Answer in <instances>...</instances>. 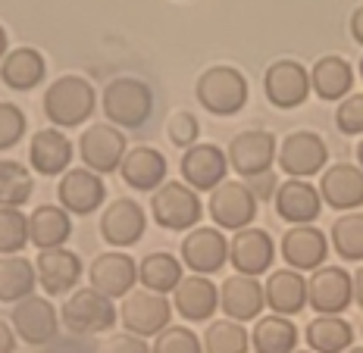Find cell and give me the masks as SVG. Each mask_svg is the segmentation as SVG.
I'll return each mask as SVG.
<instances>
[{
  "label": "cell",
  "instance_id": "6da1fadb",
  "mask_svg": "<svg viewBox=\"0 0 363 353\" xmlns=\"http://www.w3.org/2000/svg\"><path fill=\"white\" fill-rule=\"evenodd\" d=\"M101 110L110 125L138 132L154 116V91H150L147 81L135 79V75H116L113 81L104 85Z\"/></svg>",
  "mask_w": 363,
  "mask_h": 353
},
{
  "label": "cell",
  "instance_id": "7a4b0ae2",
  "mask_svg": "<svg viewBox=\"0 0 363 353\" xmlns=\"http://www.w3.org/2000/svg\"><path fill=\"white\" fill-rule=\"evenodd\" d=\"M97 107V94L88 79L82 75H60L54 85L44 91V116L57 129H75L88 122Z\"/></svg>",
  "mask_w": 363,
  "mask_h": 353
},
{
  "label": "cell",
  "instance_id": "3957f363",
  "mask_svg": "<svg viewBox=\"0 0 363 353\" xmlns=\"http://www.w3.org/2000/svg\"><path fill=\"white\" fill-rule=\"evenodd\" d=\"M194 97L213 116H235L247 103V79L235 66H210L207 72H201Z\"/></svg>",
  "mask_w": 363,
  "mask_h": 353
},
{
  "label": "cell",
  "instance_id": "277c9868",
  "mask_svg": "<svg viewBox=\"0 0 363 353\" xmlns=\"http://www.w3.org/2000/svg\"><path fill=\"white\" fill-rule=\"evenodd\" d=\"M116 306L110 297L97 294L94 288H75L60 306V325H66L72 335H104L116 322Z\"/></svg>",
  "mask_w": 363,
  "mask_h": 353
},
{
  "label": "cell",
  "instance_id": "5b68a950",
  "mask_svg": "<svg viewBox=\"0 0 363 353\" xmlns=\"http://www.w3.org/2000/svg\"><path fill=\"white\" fill-rule=\"evenodd\" d=\"M150 216L169 231H191L203 216V204L185 182H163L150 194Z\"/></svg>",
  "mask_w": 363,
  "mask_h": 353
},
{
  "label": "cell",
  "instance_id": "8992f818",
  "mask_svg": "<svg viewBox=\"0 0 363 353\" xmlns=\"http://www.w3.org/2000/svg\"><path fill=\"white\" fill-rule=\"evenodd\" d=\"M79 150L75 154L82 156V166L97 172V175H110V172H119L123 166L125 154H128V141L125 134L116 129V125L110 122H97V125H88L85 132H82Z\"/></svg>",
  "mask_w": 363,
  "mask_h": 353
},
{
  "label": "cell",
  "instance_id": "52a82bcc",
  "mask_svg": "<svg viewBox=\"0 0 363 353\" xmlns=\"http://www.w3.org/2000/svg\"><path fill=\"white\" fill-rule=\"evenodd\" d=\"M257 207L260 200L254 197V191L247 187V182H232L225 178L216 191H210L207 209H210V219L219 231H241L247 225H254L257 219Z\"/></svg>",
  "mask_w": 363,
  "mask_h": 353
},
{
  "label": "cell",
  "instance_id": "ba28073f",
  "mask_svg": "<svg viewBox=\"0 0 363 353\" xmlns=\"http://www.w3.org/2000/svg\"><path fill=\"white\" fill-rule=\"evenodd\" d=\"M276 163L289 178H304V182H310V175H320V172L326 169L329 147L316 132H291V134H285L282 144H279Z\"/></svg>",
  "mask_w": 363,
  "mask_h": 353
},
{
  "label": "cell",
  "instance_id": "9c48e42d",
  "mask_svg": "<svg viewBox=\"0 0 363 353\" xmlns=\"http://www.w3.org/2000/svg\"><path fill=\"white\" fill-rule=\"evenodd\" d=\"M182 266L191 275H216L229 262V238L216 225H198L182 238Z\"/></svg>",
  "mask_w": 363,
  "mask_h": 353
},
{
  "label": "cell",
  "instance_id": "30bf717a",
  "mask_svg": "<svg viewBox=\"0 0 363 353\" xmlns=\"http://www.w3.org/2000/svg\"><path fill=\"white\" fill-rule=\"evenodd\" d=\"M354 303L351 272L342 266H320L307 275V306L320 316H338Z\"/></svg>",
  "mask_w": 363,
  "mask_h": 353
},
{
  "label": "cell",
  "instance_id": "8fae6325",
  "mask_svg": "<svg viewBox=\"0 0 363 353\" xmlns=\"http://www.w3.org/2000/svg\"><path fill=\"white\" fill-rule=\"evenodd\" d=\"M276 150L279 141L276 134L267 129H247L232 138V144L225 147V156H229V166L245 178H257L267 175L276 163Z\"/></svg>",
  "mask_w": 363,
  "mask_h": 353
},
{
  "label": "cell",
  "instance_id": "7c38bea8",
  "mask_svg": "<svg viewBox=\"0 0 363 353\" xmlns=\"http://www.w3.org/2000/svg\"><path fill=\"white\" fill-rule=\"evenodd\" d=\"M119 319H123L128 335L157 337L163 328H169L172 303L163 294H154V291H132V294L123 300Z\"/></svg>",
  "mask_w": 363,
  "mask_h": 353
},
{
  "label": "cell",
  "instance_id": "4fadbf2b",
  "mask_svg": "<svg viewBox=\"0 0 363 353\" xmlns=\"http://www.w3.org/2000/svg\"><path fill=\"white\" fill-rule=\"evenodd\" d=\"M179 172H182V182L191 191H216L225 182V175H229V156H225L223 147L210 144V141L207 144H194L182 150Z\"/></svg>",
  "mask_w": 363,
  "mask_h": 353
},
{
  "label": "cell",
  "instance_id": "5bb4252c",
  "mask_svg": "<svg viewBox=\"0 0 363 353\" xmlns=\"http://www.w3.org/2000/svg\"><path fill=\"white\" fill-rule=\"evenodd\" d=\"M10 325L16 337L28 344V347H41V344H50L60 332V319H57V310L48 297H26L19 303H13V313H10Z\"/></svg>",
  "mask_w": 363,
  "mask_h": 353
},
{
  "label": "cell",
  "instance_id": "9a60e30c",
  "mask_svg": "<svg viewBox=\"0 0 363 353\" xmlns=\"http://www.w3.org/2000/svg\"><path fill=\"white\" fill-rule=\"evenodd\" d=\"M57 200L66 213L88 216L107 204V185H104V178L97 172H91L85 166L66 169L57 182Z\"/></svg>",
  "mask_w": 363,
  "mask_h": 353
},
{
  "label": "cell",
  "instance_id": "2e32d148",
  "mask_svg": "<svg viewBox=\"0 0 363 353\" xmlns=\"http://www.w3.org/2000/svg\"><path fill=\"white\" fill-rule=\"evenodd\" d=\"M88 279L97 294H104L110 300L128 297L135 291V282H138V262L123 250H107L91 260Z\"/></svg>",
  "mask_w": 363,
  "mask_h": 353
},
{
  "label": "cell",
  "instance_id": "e0dca14e",
  "mask_svg": "<svg viewBox=\"0 0 363 353\" xmlns=\"http://www.w3.org/2000/svg\"><path fill=\"white\" fill-rule=\"evenodd\" d=\"M263 94H267V100L279 110L301 107L310 94V72L298 59H276V63L263 72Z\"/></svg>",
  "mask_w": 363,
  "mask_h": 353
},
{
  "label": "cell",
  "instance_id": "ac0fdd59",
  "mask_svg": "<svg viewBox=\"0 0 363 353\" xmlns=\"http://www.w3.org/2000/svg\"><path fill=\"white\" fill-rule=\"evenodd\" d=\"M229 260H232V269L238 275H257L269 272L272 269V260H276V241L269 238V231L257 228V225H247L232 235L229 241Z\"/></svg>",
  "mask_w": 363,
  "mask_h": 353
},
{
  "label": "cell",
  "instance_id": "d6986e66",
  "mask_svg": "<svg viewBox=\"0 0 363 353\" xmlns=\"http://www.w3.org/2000/svg\"><path fill=\"white\" fill-rule=\"evenodd\" d=\"M147 216L138 200L132 197H116L104 207L101 213V238L110 247H132L145 238Z\"/></svg>",
  "mask_w": 363,
  "mask_h": 353
},
{
  "label": "cell",
  "instance_id": "ffe728a7",
  "mask_svg": "<svg viewBox=\"0 0 363 353\" xmlns=\"http://www.w3.org/2000/svg\"><path fill=\"white\" fill-rule=\"evenodd\" d=\"M35 275L48 297L72 294L75 284L82 282V260H79V253L66 250V247L41 250L35 260Z\"/></svg>",
  "mask_w": 363,
  "mask_h": 353
},
{
  "label": "cell",
  "instance_id": "44dd1931",
  "mask_svg": "<svg viewBox=\"0 0 363 353\" xmlns=\"http://www.w3.org/2000/svg\"><path fill=\"white\" fill-rule=\"evenodd\" d=\"M320 197L323 204L342 213H354L363 204V169L354 163H332L320 175Z\"/></svg>",
  "mask_w": 363,
  "mask_h": 353
},
{
  "label": "cell",
  "instance_id": "7402d4cb",
  "mask_svg": "<svg viewBox=\"0 0 363 353\" xmlns=\"http://www.w3.org/2000/svg\"><path fill=\"white\" fill-rule=\"evenodd\" d=\"M272 207H276L279 219H285L289 225H310L323 213V197L304 178H285L272 194Z\"/></svg>",
  "mask_w": 363,
  "mask_h": 353
},
{
  "label": "cell",
  "instance_id": "603a6c76",
  "mask_svg": "<svg viewBox=\"0 0 363 353\" xmlns=\"http://www.w3.org/2000/svg\"><path fill=\"white\" fill-rule=\"evenodd\" d=\"M329 257V238L316 225H291L282 235V260L289 269L298 272H313Z\"/></svg>",
  "mask_w": 363,
  "mask_h": 353
},
{
  "label": "cell",
  "instance_id": "cb8c5ba5",
  "mask_svg": "<svg viewBox=\"0 0 363 353\" xmlns=\"http://www.w3.org/2000/svg\"><path fill=\"white\" fill-rule=\"evenodd\" d=\"M267 306V294L263 284L251 279V275H229L219 288V310L232 322H257Z\"/></svg>",
  "mask_w": 363,
  "mask_h": 353
},
{
  "label": "cell",
  "instance_id": "d4e9b609",
  "mask_svg": "<svg viewBox=\"0 0 363 353\" xmlns=\"http://www.w3.org/2000/svg\"><path fill=\"white\" fill-rule=\"evenodd\" d=\"M172 310L188 322H207L219 310V288L207 275H185L172 291Z\"/></svg>",
  "mask_w": 363,
  "mask_h": 353
},
{
  "label": "cell",
  "instance_id": "484cf974",
  "mask_svg": "<svg viewBox=\"0 0 363 353\" xmlns=\"http://www.w3.org/2000/svg\"><path fill=\"white\" fill-rule=\"evenodd\" d=\"M166 169H169V163H166V156L160 150L141 144V147H132L125 154L123 166H119V175H123V182L132 187V191L154 194L157 187L166 182Z\"/></svg>",
  "mask_w": 363,
  "mask_h": 353
},
{
  "label": "cell",
  "instance_id": "4316f807",
  "mask_svg": "<svg viewBox=\"0 0 363 353\" xmlns=\"http://www.w3.org/2000/svg\"><path fill=\"white\" fill-rule=\"evenodd\" d=\"M72 156H75L72 141L60 129H41L32 134L28 160H32V169L38 175H63L69 169Z\"/></svg>",
  "mask_w": 363,
  "mask_h": 353
},
{
  "label": "cell",
  "instance_id": "83f0119b",
  "mask_svg": "<svg viewBox=\"0 0 363 353\" xmlns=\"http://www.w3.org/2000/svg\"><path fill=\"white\" fill-rule=\"evenodd\" d=\"M263 294L276 316H298L307 306V279L298 269H276L263 284Z\"/></svg>",
  "mask_w": 363,
  "mask_h": 353
},
{
  "label": "cell",
  "instance_id": "f1b7e54d",
  "mask_svg": "<svg viewBox=\"0 0 363 353\" xmlns=\"http://www.w3.org/2000/svg\"><path fill=\"white\" fill-rule=\"evenodd\" d=\"M72 235V219L60 204H44L32 209L28 216V241H32L38 250H57L69 241Z\"/></svg>",
  "mask_w": 363,
  "mask_h": 353
},
{
  "label": "cell",
  "instance_id": "f546056e",
  "mask_svg": "<svg viewBox=\"0 0 363 353\" xmlns=\"http://www.w3.org/2000/svg\"><path fill=\"white\" fill-rule=\"evenodd\" d=\"M354 88V66L345 57H320L310 69V91L320 100H345Z\"/></svg>",
  "mask_w": 363,
  "mask_h": 353
},
{
  "label": "cell",
  "instance_id": "4dcf8cb0",
  "mask_svg": "<svg viewBox=\"0 0 363 353\" xmlns=\"http://www.w3.org/2000/svg\"><path fill=\"white\" fill-rule=\"evenodd\" d=\"M48 75V63L35 47H16L0 59V81L13 91H32Z\"/></svg>",
  "mask_w": 363,
  "mask_h": 353
},
{
  "label": "cell",
  "instance_id": "1f68e13d",
  "mask_svg": "<svg viewBox=\"0 0 363 353\" xmlns=\"http://www.w3.org/2000/svg\"><path fill=\"white\" fill-rule=\"evenodd\" d=\"M307 347L313 353H347L354 347V328L342 316H316L307 322Z\"/></svg>",
  "mask_w": 363,
  "mask_h": 353
},
{
  "label": "cell",
  "instance_id": "d6a6232c",
  "mask_svg": "<svg viewBox=\"0 0 363 353\" xmlns=\"http://www.w3.org/2000/svg\"><path fill=\"white\" fill-rule=\"evenodd\" d=\"M251 347L257 353H294L298 350V328L289 316H260L251 332Z\"/></svg>",
  "mask_w": 363,
  "mask_h": 353
},
{
  "label": "cell",
  "instance_id": "836d02e7",
  "mask_svg": "<svg viewBox=\"0 0 363 353\" xmlns=\"http://www.w3.org/2000/svg\"><path fill=\"white\" fill-rule=\"evenodd\" d=\"M182 279H185L182 260L166 250L147 253V257L138 262V282L145 284V291H154V294H172Z\"/></svg>",
  "mask_w": 363,
  "mask_h": 353
},
{
  "label": "cell",
  "instance_id": "e575fe53",
  "mask_svg": "<svg viewBox=\"0 0 363 353\" xmlns=\"http://www.w3.org/2000/svg\"><path fill=\"white\" fill-rule=\"evenodd\" d=\"M35 266L26 257H0V300L4 303H19V300L35 294Z\"/></svg>",
  "mask_w": 363,
  "mask_h": 353
},
{
  "label": "cell",
  "instance_id": "d590c367",
  "mask_svg": "<svg viewBox=\"0 0 363 353\" xmlns=\"http://www.w3.org/2000/svg\"><path fill=\"white\" fill-rule=\"evenodd\" d=\"M35 194V178L22 163L0 160V207L22 209Z\"/></svg>",
  "mask_w": 363,
  "mask_h": 353
},
{
  "label": "cell",
  "instance_id": "8d00e7d4",
  "mask_svg": "<svg viewBox=\"0 0 363 353\" xmlns=\"http://www.w3.org/2000/svg\"><path fill=\"white\" fill-rule=\"evenodd\" d=\"M332 250L345 262H363V213H345L332 222Z\"/></svg>",
  "mask_w": 363,
  "mask_h": 353
},
{
  "label": "cell",
  "instance_id": "74e56055",
  "mask_svg": "<svg viewBox=\"0 0 363 353\" xmlns=\"http://www.w3.org/2000/svg\"><path fill=\"white\" fill-rule=\"evenodd\" d=\"M201 344H203V353H247V347H251V335L245 332L241 322L216 319L207 325Z\"/></svg>",
  "mask_w": 363,
  "mask_h": 353
},
{
  "label": "cell",
  "instance_id": "f35d334b",
  "mask_svg": "<svg viewBox=\"0 0 363 353\" xmlns=\"http://www.w3.org/2000/svg\"><path fill=\"white\" fill-rule=\"evenodd\" d=\"M28 244V216L22 209L0 207V257H16Z\"/></svg>",
  "mask_w": 363,
  "mask_h": 353
},
{
  "label": "cell",
  "instance_id": "ab89813d",
  "mask_svg": "<svg viewBox=\"0 0 363 353\" xmlns=\"http://www.w3.org/2000/svg\"><path fill=\"white\" fill-rule=\"evenodd\" d=\"M150 353H203V344L188 325H169L154 337Z\"/></svg>",
  "mask_w": 363,
  "mask_h": 353
},
{
  "label": "cell",
  "instance_id": "60d3db41",
  "mask_svg": "<svg viewBox=\"0 0 363 353\" xmlns=\"http://www.w3.org/2000/svg\"><path fill=\"white\" fill-rule=\"evenodd\" d=\"M26 112L16 103H0V150L16 147L26 134Z\"/></svg>",
  "mask_w": 363,
  "mask_h": 353
},
{
  "label": "cell",
  "instance_id": "b9f144b4",
  "mask_svg": "<svg viewBox=\"0 0 363 353\" xmlns=\"http://www.w3.org/2000/svg\"><path fill=\"white\" fill-rule=\"evenodd\" d=\"M166 132H169L172 144L182 147V150H188V147L198 144L201 125H198V119H194V112L179 110V112H172V116H169V125H166Z\"/></svg>",
  "mask_w": 363,
  "mask_h": 353
},
{
  "label": "cell",
  "instance_id": "7bdbcfd3",
  "mask_svg": "<svg viewBox=\"0 0 363 353\" xmlns=\"http://www.w3.org/2000/svg\"><path fill=\"white\" fill-rule=\"evenodd\" d=\"M335 125L345 134H363V94H347L335 110Z\"/></svg>",
  "mask_w": 363,
  "mask_h": 353
},
{
  "label": "cell",
  "instance_id": "ee69618b",
  "mask_svg": "<svg viewBox=\"0 0 363 353\" xmlns=\"http://www.w3.org/2000/svg\"><path fill=\"white\" fill-rule=\"evenodd\" d=\"M97 353H150V344L138 335L116 332V335H107V341L97 347Z\"/></svg>",
  "mask_w": 363,
  "mask_h": 353
},
{
  "label": "cell",
  "instance_id": "f6af8a7d",
  "mask_svg": "<svg viewBox=\"0 0 363 353\" xmlns=\"http://www.w3.org/2000/svg\"><path fill=\"white\" fill-rule=\"evenodd\" d=\"M247 187L254 191V197L257 200H267L269 194H276V175L272 172H267V175H257V178H247Z\"/></svg>",
  "mask_w": 363,
  "mask_h": 353
},
{
  "label": "cell",
  "instance_id": "bcb514c9",
  "mask_svg": "<svg viewBox=\"0 0 363 353\" xmlns=\"http://www.w3.org/2000/svg\"><path fill=\"white\" fill-rule=\"evenodd\" d=\"M13 350H16V332H13V325H6V319H0V353Z\"/></svg>",
  "mask_w": 363,
  "mask_h": 353
},
{
  "label": "cell",
  "instance_id": "7dc6e473",
  "mask_svg": "<svg viewBox=\"0 0 363 353\" xmlns=\"http://www.w3.org/2000/svg\"><path fill=\"white\" fill-rule=\"evenodd\" d=\"M351 37L357 44H363V6H357V10H354V16H351Z\"/></svg>",
  "mask_w": 363,
  "mask_h": 353
},
{
  "label": "cell",
  "instance_id": "c3c4849f",
  "mask_svg": "<svg viewBox=\"0 0 363 353\" xmlns=\"http://www.w3.org/2000/svg\"><path fill=\"white\" fill-rule=\"evenodd\" d=\"M351 284H354V303L363 306V266L351 275Z\"/></svg>",
  "mask_w": 363,
  "mask_h": 353
},
{
  "label": "cell",
  "instance_id": "681fc988",
  "mask_svg": "<svg viewBox=\"0 0 363 353\" xmlns=\"http://www.w3.org/2000/svg\"><path fill=\"white\" fill-rule=\"evenodd\" d=\"M6 57V32H4V25H0V59Z\"/></svg>",
  "mask_w": 363,
  "mask_h": 353
},
{
  "label": "cell",
  "instance_id": "f907efd6",
  "mask_svg": "<svg viewBox=\"0 0 363 353\" xmlns=\"http://www.w3.org/2000/svg\"><path fill=\"white\" fill-rule=\"evenodd\" d=\"M357 166L363 169V141H360V144H357Z\"/></svg>",
  "mask_w": 363,
  "mask_h": 353
},
{
  "label": "cell",
  "instance_id": "816d5d0a",
  "mask_svg": "<svg viewBox=\"0 0 363 353\" xmlns=\"http://www.w3.org/2000/svg\"><path fill=\"white\" fill-rule=\"evenodd\" d=\"M347 353H363V347H351V350H347Z\"/></svg>",
  "mask_w": 363,
  "mask_h": 353
},
{
  "label": "cell",
  "instance_id": "f5cc1de1",
  "mask_svg": "<svg viewBox=\"0 0 363 353\" xmlns=\"http://www.w3.org/2000/svg\"><path fill=\"white\" fill-rule=\"evenodd\" d=\"M360 79H363V59H360Z\"/></svg>",
  "mask_w": 363,
  "mask_h": 353
},
{
  "label": "cell",
  "instance_id": "db71d44e",
  "mask_svg": "<svg viewBox=\"0 0 363 353\" xmlns=\"http://www.w3.org/2000/svg\"><path fill=\"white\" fill-rule=\"evenodd\" d=\"M294 353H313V350H294Z\"/></svg>",
  "mask_w": 363,
  "mask_h": 353
},
{
  "label": "cell",
  "instance_id": "11a10c76",
  "mask_svg": "<svg viewBox=\"0 0 363 353\" xmlns=\"http://www.w3.org/2000/svg\"><path fill=\"white\" fill-rule=\"evenodd\" d=\"M360 332H363V325H360Z\"/></svg>",
  "mask_w": 363,
  "mask_h": 353
}]
</instances>
